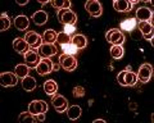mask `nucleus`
Returning a JSON list of instances; mask_svg holds the SVG:
<instances>
[{
    "instance_id": "e433bc0d",
    "label": "nucleus",
    "mask_w": 154,
    "mask_h": 123,
    "mask_svg": "<svg viewBox=\"0 0 154 123\" xmlns=\"http://www.w3.org/2000/svg\"><path fill=\"white\" fill-rule=\"evenodd\" d=\"M28 3V0H17V4L18 5H26Z\"/></svg>"
},
{
    "instance_id": "f3484780",
    "label": "nucleus",
    "mask_w": 154,
    "mask_h": 123,
    "mask_svg": "<svg viewBox=\"0 0 154 123\" xmlns=\"http://www.w3.org/2000/svg\"><path fill=\"white\" fill-rule=\"evenodd\" d=\"M48 18H49V16H48V13L44 10V9H41V10H37V12H35V13L32 14V21L37 26L45 25V23L48 22Z\"/></svg>"
},
{
    "instance_id": "39448f33",
    "label": "nucleus",
    "mask_w": 154,
    "mask_h": 123,
    "mask_svg": "<svg viewBox=\"0 0 154 123\" xmlns=\"http://www.w3.org/2000/svg\"><path fill=\"white\" fill-rule=\"evenodd\" d=\"M51 103H53V106L55 108V110L58 113H64L68 109V100L63 96V95H59V94H54L51 96Z\"/></svg>"
},
{
    "instance_id": "dca6fc26",
    "label": "nucleus",
    "mask_w": 154,
    "mask_h": 123,
    "mask_svg": "<svg viewBox=\"0 0 154 123\" xmlns=\"http://www.w3.org/2000/svg\"><path fill=\"white\" fill-rule=\"evenodd\" d=\"M153 17V10L146 7H140L136 10V18L140 22H149Z\"/></svg>"
},
{
    "instance_id": "f704fd0d",
    "label": "nucleus",
    "mask_w": 154,
    "mask_h": 123,
    "mask_svg": "<svg viewBox=\"0 0 154 123\" xmlns=\"http://www.w3.org/2000/svg\"><path fill=\"white\" fill-rule=\"evenodd\" d=\"M59 68H60V63H59V62H54V63H53V70L58 72V70H59Z\"/></svg>"
},
{
    "instance_id": "2f4dec72",
    "label": "nucleus",
    "mask_w": 154,
    "mask_h": 123,
    "mask_svg": "<svg viewBox=\"0 0 154 123\" xmlns=\"http://www.w3.org/2000/svg\"><path fill=\"white\" fill-rule=\"evenodd\" d=\"M18 121H19V122H23V121L35 122V121H37V119H36V116H33L32 113H30V112H23V113H21V114H19Z\"/></svg>"
},
{
    "instance_id": "ddd939ff",
    "label": "nucleus",
    "mask_w": 154,
    "mask_h": 123,
    "mask_svg": "<svg viewBox=\"0 0 154 123\" xmlns=\"http://www.w3.org/2000/svg\"><path fill=\"white\" fill-rule=\"evenodd\" d=\"M40 55H38V53H36L35 50H30L27 51V53L25 54V62H26V65L28 68H36L37 64L40 63Z\"/></svg>"
},
{
    "instance_id": "4be33fe9",
    "label": "nucleus",
    "mask_w": 154,
    "mask_h": 123,
    "mask_svg": "<svg viewBox=\"0 0 154 123\" xmlns=\"http://www.w3.org/2000/svg\"><path fill=\"white\" fill-rule=\"evenodd\" d=\"M44 91H45V94H48V95H50V96L57 94L58 85H57V82L54 81V80H48V81L44 83Z\"/></svg>"
},
{
    "instance_id": "aec40b11",
    "label": "nucleus",
    "mask_w": 154,
    "mask_h": 123,
    "mask_svg": "<svg viewBox=\"0 0 154 123\" xmlns=\"http://www.w3.org/2000/svg\"><path fill=\"white\" fill-rule=\"evenodd\" d=\"M22 87L25 88L26 91L31 92V91H33V90L37 87V82H36V80L33 77H31V76H27V77L22 78Z\"/></svg>"
},
{
    "instance_id": "58836bf2",
    "label": "nucleus",
    "mask_w": 154,
    "mask_h": 123,
    "mask_svg": "<svg viewBox=\"0 0 154 123\" xmlns=\"http://www.w3.org/2000/svg\"><path fill=\"white\" fill-rule=\"evenodd\" d=\"M98 122H102V123H105V121H104V119H95V121H94V123H98Z\"/></svg>"
},
{
    "instance_id": "6e6552de",
    "label": "nucleus",
    "mask_w": 154,
    "mask_h": 123,
    "mask_svg": "<svg viewBox=\"0 0 154 123\" xmlns=\"http://www.w3.org/2000/svg\"><path fill=\"white\" fill-rule=\"evenodd\" d=\"M18 82V77L13 72H3L0 74V83L4 87H13Z\"/></svg>"
},
{
    "instance_id": "473e14b6",
    "label": "nucleus",
    "mask_w": 154,
    "mask_h": 123,
    "mask_svg": "<svg viewBox=\"0 0 154 123\" xmlns=\"http://www.w3.org/2000/svg\"><path fill=\"white\" fill-rule=\"evenodd\" d=\"M72 92H73V96H75V98H82V96H85V88L81 87V86L73 87Z\"/></svg>"
},
{
    "instance_id": "72a5a7b5",
    "label": "nucleus",
    "mask_w": 154,
    "mask_h": 123,
    "mask_svg": "<svg viewBox=\"0 0 154 123\" xmlns=\"http://www.w3.org/2000/svg\"><path fill=\"white\" fill-rule=\"evenodd\" d=\"M75 31H76V27H75V26H64V34H67V35L71 36Z\"/></svg>"
},
{
    "instance_id": "5701e85b",
    "label": "nucleus",
    "mask_w": 154,
    "mask_h": 123,
    "mask_svg": "<svg viewBox=\"0 0 154 123\" xmlns=\"http://www.w3.org/2000/svg\"><path fill=\"white\" fill-rule=\"evenodd\" d=\"M136 20L135 18H127V20H125L121 22V25H119V27H121L122 31H127V32H132V30L135 27H136Z\"/></svg>"
},
{
    "instance_id": "4468645a",
    "label": "nucleus",
    "mask_w": 154,
    "mask_h": 123,
    "mask_svg": "<svg viewBox=\"0 0 154 123\" xmlns=\"http://www.w3.org/2000/svg\"><path fill=\"white\" fill-rule=\"evenodd\" d=\"M57 54V46L54 44H42L38 48V55L41 58H50Z\"/></svg>"
},
{
    "instance_id": "7c9ffc66",
    "label": "nucleus",
    "mask_w": 154,
    "mask_h": 123,
    "mask_svg": "<svg viewBox=\"0 0 154 123\" xmlns=\"http://www.w3.org/2000/svg\"><path fill=\"white\" fill-rule=\"evenodd\" d=\"M71 39H72V37H71L69 35L64 34V32H59V34L57 35V42H59L60 45L69 44V42H71Z\"/></svg>"
},
{
    "instance_id": "f257e3e1",
    "label": "nucleus",
    "mask_w": 154,
    "mask_h": 123,
    "mask_svg": "<svg viewBox=\"0 0 154 123\" xmlns=\"http://www.w3.org/2000/svg\"><path fill=\"white\" fill-rule=\"evenodd\" d=\"M58 20L63 26H75L77 22V16L75 12H72L71 9H62L58 10L57 13Z\"/></svg>"
},
{
    "instance_id": "a211bd4d",
    "label": "nucleus",
    "mask_w": 154,
    "mask_h": 123,
    "mask_svg": "<svg viewBox=\"0 0 154 123\" xmlns=\"http://www.w3.org/2000/svg\"><path fill=\"white\" fill-rule=\"evenodd\" d=\"M113 8L117 12H130L132 9V4L131 2H127V0H114Z\"/></svg>"
},
{
    "instance_id": "412c9836",
    "label": "nucleus",
    "mask_w": 154,
    "mask_h": 123,
    "mask_svg": "<svg viewBox=\"0 0 154 123\" xmlns=\"http://www.w3.org/2000/svg\"><path fill=\"white\" fill-rule=\"evenodd\" d=\"M71 42H72V44H73L79 50H81V49L86 48V45H88V39H86L84 35L77 34V35H75V36L71 39Z\"/></svg>"
},
{
    "instance_id": "423d86ee",
    "label": "nucleus",
    "mask_w": 154,
    "mask_h": 123,
    "mask_svg": "<svg viewBox=\"0 0 154 123\" xmlns=\"http://www.w3.org/2000/svg\"><path fill=\"white\" fill-rule=\"evenodd\" d=\"M137 80L143 83H146L150 81L152 76H153V67L149 63H144L140 68H139V72H137Z\"/></svg>"
},
{
    "instance_id": "20e7f679",
    "label": "nucleus",
    "mask_w": 154,
    "mask_h": 123,
    "mask_svg": "<svg viewBox=\"0 0 154 123\" xmlns=\"http://www.w3.org/2000/svg\"><path fill=\"white\" fill-rule=\"evenodd\" d=\"M105 39H107L108 42H110L112 45H121L125 42V35L122 34L118 28H112L107 32L105 35Z\"/></svg>"
},
{
    "instance_id": "c85d7f7f",
    "label": "nucleus",
    "mask_w": 154,
    "mask_h": 123,
    "mask_svg": "<svg viewBox=\"0 0 154 123\" xmlns=\"http://www.w3.org/2000/svg\"><path fill=\"white\" fill-rule=\"evenodd\" d=\"M62 50H63L64 54H67V55H75V54H77V51H79V49H77L72 42L66 44V45H62Z\"/></svg>"
},
{
    "instance_id": "1a4fd4ad",
    "label": "nucleus",
    "mask_w": 154,
    "mask_h": 123,
    "mask_svg": "<svg viewBox=\"0 0 154 123\" xmlns=\"http://www.w3.org/2000/svg\"><path fill=\"white\" fill-rule=\"evenodd\" d=\"M85 9L89 12L91 17H100L103 13L102 4L99 2H96V0H89V2L85 4Z\"/></svg>"
},
{
    "instance_id": "7ed1b4c3",
    "label": "nucleus",
    "mask_w": 154,
    "mask_h": 123,
    "mask_svg": "<svg viewBox=\"0 0 154 123\" xmlns=\"http://www.w3.org/2000/svg\"><path fill=\"white\" fill-rule=\"evenodd\" d=\"M59 63H60V67L66 69L67 72H72L77 68V59L75 58L73 55H67V54H62L59 56Z\"/></svg>"
},
{
    "instance_id": "f03ea898",
    "label": "nucleus",
    "mask_w": 154,
    "mask_h": 123,
    "mask_svg": "<svg viewBox=\"0 0 154 123\" xmlns=\"http://www.w3.org/2000/svg\"><path fill=\"white\" fill-rule=\"evenodd\" d=\"M117 81L121 86H135L137 82V76L136 73L131 70H121L117 76Z\"/></svg>"
},
{
    "instance_id": "cd10ccee",
    "label": "nucleus",
    "mask_w": 154,
    "mask_h": 123,
    "mask_svg": "<svg viewBox=\"0 0 154 123\" xmlns=\"http://www.w3.org/2000/svg\"><path fill=\"white\" fill-rule=\"evenodd\" d=\"M110 55L113 59H121L123 56V48L121 45H113L110 48Z\"/></svg>"
},
{
    "instance_id": "c9c22d12",
    "label": "nucleus",
    "mask_w": 154,
    "mask_h": 123,
    "mask_svg": "<svg viewBox=\"0 0 154 123\" xmlns=\"http://www.w3.org/2000/svg\"><path fill=\"white\" fill-rule=\"evenodd\" d=\"M36 119H37L38 122L45 121V113H40V114H37V116H36Z\"/></svg>"
},
{
    "instance_id": "f8f14e48",
    "label": "nucleus",
    "mask_w": 154,
    "mask_h": 123,
    "mask_svg": "<svg viewBox=\"0 0 154 123\" xmlns=\"http://www.w3.org/2000/svg\"><path fill=\"white\" fill-rule=\"evenodd\" d=\"M13 49L19 54H26L27 51L31 50V46L25 40V37H17L13 40Z\"/></svg>"
},
{
    "instance_id": "4c0bfd02",
    "label": "nucleus",
    "mask_w": 154,
    "mask_h": 123,
    "mask_svg": "<svg viewBox=\"0 0 154 123\" xmlns=\"http://www.w3.org/2000/svg\"><path fill=\"white\" fill-rule=\"evenodd\" d=\"M38 3H41V4H48L49 2H48V0H38Z\"/></svg>"
},
{
    "instance_id": "393cba45",
    "label": "nucleus",
    "mask_w": 154,
    "mask_h": 123,
    "mask_svg": "<svg viewBox=\"0 0 154 123\" xmlns=\"http://www.w3.org/2000/svg\"><path fill=\"white\" fill-rule=\"evenodd\" d=\"M57 32L54 30H46L42 35V41L44 44H54L57 41Z\"/></svg>"
},
{
    "instance_id": "c756f323",
    "label": "nucleus",
    "mask_w": 154,
    "mask_h": 123,
    "mask_svg": "<svg viewBox=\"0 0 154 123\" xmlns=\"http://www.w3.org/2000/svg\"><path fill=\"white\" fill-rule=\"evenodd\" d=\"M0 21H2V26H0V31L4 32L7 31L9 27H11V20H9V17L7 16L5 13L2 14V17H0Z\"/></svg>"
},
{
    "instance_id": "9d476101",
    "label": "nucleus",
    "mask_w": 154,
    "mask_h": 123,
    "mask_svg": "<svg viewBox=\"0 0 154 123\" xmlns=\"http://www.w3.org/2000/svg\"><path fill=\"white\" fill-rule=\"evenodd\" d=\"M25 40L28 42V45H30L32 49H38L42 45V36H40L35 31L27 32L25 36Z\"/></svg>"
},
{
    "instance_id": "9b49d317",
    "label": "nucleus",
    "mask_w": 154,
    "mask_h": 123,
    "mask_svg": "<svg viewBox=\"0 0 154 123\" xmlns=\"http://www.w3.org/2000/svg\"><path fill=\"white\" fill-rule=\"evenodd\" d=\"M53 63H54V62L50 60V58H42L36 67L37 73L40 76L49 74L50 72H53Z\"/></svg>"
},
{
    "instance_id": "2eb2a0df",
    "label": "nucleus",
    "mask_w": 154,
    "mask_h": 123,
    "mask_svg": "<svg viewBox=\"0 0 154 123\" xmlns=\"http://www.w3.org/2000/svg\"><path fill=\"white\" fill-rule=\"evenodd\" d=\"M139 28H140L143 37L145 40H153V25L150 22H139Z\"/></svg>"
},
{
    "instance_id": "a878e982",
    "label": "nucleus",
    "mask_w": 154,
    "mask_h": 123,
    "mask_svg": "<svg viewBox=\"0 0 154 123\" xmlns=\"http://www.w3.org/2000/svg\"><path fill=\"white\" fill-rule=\"evenodd\" d=\"M50 4L54 8H57L58 10H62V9H69L71 8V2H69V0H51Z\"/></svg>"
},
{
    "instance_id": "6ab92c4d",
    "label": "nucleus",
    "mask_w": 154,
    "mask_h": 123,
    "mask_svg": "<svg viewBox=\"0 0 154 123\" xmlns=\"http://www.w3.org/2000/svg\"><path fill=\"white\" fill-rule=\"evenodd\" d=\"M14 26H16V28L19 31H25L26 28H28V26H30V21H28V18L26 16L21 14V16H17L14 18Z\"/></svg>"
},
{
    "instance_id": "0eeeda50",
    "label": "nucleus",
    "mask_w": 154,
    "mask_h": 123,
    "mask_svg": "<svg viewBox=\"0 0 154 123\" xmlns=\"http://www.w3.org/2000/svg\"><path fill=\"white\" fill-rule=\"evenodd\" d=\"M48 109H49V106L44 100H33L28 104V112L32 113L33 116H37L40 113H46Z\"/></svg>"
},
{
    "instance_id": "b1692460",
    "label": "nucleus",
    "mask_w": 154,
    "mask_h": 123,
    "mask_svg": "<svg viewBox=\"0 0 154 123\" xmlns=\"http://www.w3.org/2000/svg\"><path fill=\"white\" fill-rule=\"evenodd\" d=\"M67 116L71 121H76L81 117V108L79 105H72L67 109Z\"/></svg>"
},
{
    "instance_id": "bb28decb",
    "label": "nucleus",
    "mask_w": 154,
    "mask_h": 123,
    "mask_svg": "<svg viewBox=\"0 0 154 123\" xmlns=\"http://www.w3.org/2000/svg\"><path fill=\"white\" fill-rule=\"evenodd\" d=\"M28 70H30V68H28L26 64H17L16 68H14V72H16L17 77H19V78L27 77V76H28Z\"/></svg>"
}]
</instances>
